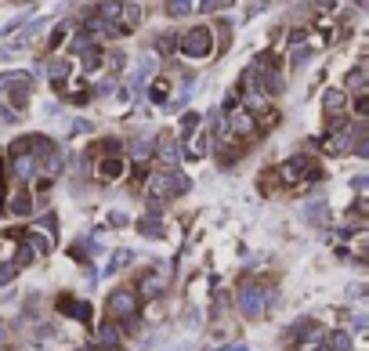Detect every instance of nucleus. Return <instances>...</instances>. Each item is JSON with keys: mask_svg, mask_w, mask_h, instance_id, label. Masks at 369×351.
<instances>
[{"mask_svg": "<svg viewBox=\"0 0 369 351\" xmlns=\"http://www.w3.org/2000/svg\"><path fill=\"white\" fill-rule=\"evenodd\" d=\"M300 217H304V221H308V225H315V228H326V225H330V203H326V199L304 203V210H300Z\"/></svg>", "mask_w": 369, "mask_h": 351, "instance_id": "23", "label": "nucleus"}, {"mask_svg": "<svg viewBox=\"0 0 369 351\" xmlns=\"http://www.w3.org/2000/svg\"><path fill=\"white\" fill-rule=\"evenodd\" d=\"M47 141H51V138H47V134H40V131H29V134H19V138H15L11 141V145H8V152H4V159H15V156H37L44 145H47Z\"/></svg>", "mask_w": 369, "mask_h": 351, "instance_id": "14", "label": "nucleus"}, {"mask_svg": "<svg viewBox=\"0 0 369 351\" xmlns=\"http://www.w3.org/2000/svg\"><path fill=\"white\" fill-rule=\"evenodd\" d=\"M80 29H84V33L94 40V44H105V40H123V33L116 26H112L105 15H98V11H84V19H80Z\"/></svg>", "mask_w": 369, "mask_h": 351, "instance_id": "9", "label": "nucleus"}, {"mask_svg": "<svg viewBox=\"0 0 369 351\" xmlns=\"http://www.w3.org/2000/svg\"><path fill=\"white\" fill-rule=\"evenodd\" d=\"M37 228H40V232H51V235H55V232H58V217H55V214H44V217L37 221Z\"/></svg>", "mask_w": 369, "mask_h": 351, "instance_id": "44", "label": "nucleus"}, {"mask_svg": "<svg viewBox=\"0 0 369 351\" xmlns=\"http://www.w3.org/2000/svg\"><path fill=\"white\" fill-rule=\"evenodd\" d=\"M167 282H170V268L163 261H152L145 272L138 276L134 290H138V297H159V294H167Z\"/></svg>", "mask_w": 369, "mask_h": 351, "instance_id": "8", "label": "nucleus"}, {"mask_svg": "<svg viewBox=\"0 0 369 351\" xmlns=\"http://www.w3.org/2000/svg\"><path fill=\"white\" fill-rule=\"evenodd\" d=\"M214 51H217V44H214L210 22H196L188 29H178V55L185 62H206V58H214Z\"/></svg>", "mask_w": 369, "mask_h": 351, "instance_id": "5", "label": "nucleus"}, {"mask_svg": "<svg viewBox=\"0 0 369 351\" xmlns=\"http://www.w3.org/2000/svg\"><path fill=\"white\" fill-rule=\"evenodd\" d=\"M134 228L145 235V239H167V225H163V214H141L138 221H134Z\"/></svg>", "mask_w": 369, "mask_h": 351, "instance_id": "21", "label": "nucleus"}, {"mask_svg": "<svg viewBox=\"0 0 369 351\" xmlns=\"http://www.w3.org/2000/svg\"><path fill=\"white\" fill-rule=\"evenodd\" d=\"M163 15L167 19H188V15H196V0H163Z\"/></svg>", "mask_w": 369, "mask_h": 351, "instance_id": "31", "label": "nucleus"}, {"mask_svg": "<svg viewBox=\"0 0 369 351\" xmlns=\"http://www.w3.org/2000/svg\"><path fill=\"white\" fill-rule=\"evenodd\" d=\"M22 239L37 250V258H47V253H51V246H55V235H47V232H40V228L22 232Z\"/></svg>", "mask_w": 369, "mask_h": 351, "instance_id": "30", "label": "nucleus"}, {"mask_svg": "<svg viewBox=\"0 0 369 351\" xmlns=\"http://www.w3.org/2000/svg\"><path fill=\"white\" fill-rule=\"evenodd\" d=\"M55 308H58L62 315H69V318H76V323H84V326H91V305H87V300H76L73 294H62V297L55 300Z\"/></svg>", "mask_w": 369, "mask_h": 351, "instance_id": "16", "label": "nucleus"}, {"mask_svg": "<svg viewBox=\"0 0 369 351\" xmlns=\"http://www.w3.org/2000/svg\"><path fill=\"white\" fill-rule=\"evenodd\" d=\"M214 29V44H217V51L214 55H224V51H228V47H232V33H235V22L232 19H217V26H210Z\"/></svg>", "mask_w": 369, "mask_h": 351, "instance_id": "29", "label": "nucleus"}, {"mask_svg": "<svg viewBox=\"0 0 369 351\" xmlns=\"http://www.w3.org/2000/svg\"><path fill=\"white\" fill-rule=\"evenodd\" d=\"M19 116L22 113H15V109L4 102V105H0V123H8V127H15V123H19Z\"/></svg>", "mask_w": 369, "mask_h": 351, "instance_id": "43", "label": "nucleus"}, {"mask_svg": "<svg viewBox=\"0 0 369 351\" xmlns=\"http://www.w3.org/2000/svg\"><path fill=\"white\" fill-rule=\"evenodd\" d=\"M312 55H315V47L312 44H297V47H290V69H304L312 62Z\"/></svg>", "mask_w": 369, "mask_h": 351, "instance_id": "36", "label": "nucleus"}, {"mask_svg": "<svg viewBox=\"0 0 369 351\" xmlns=\"http://www.w3.org/2000/svg\"><path fill=\"white\" fill-rule=\"evenodd\" d=\"M0 351H8V344H0Z\"/></svg>", "mask_w": 369, "mask_h": 351, "instance_id": "49", "label": "nucleus"}, {"mask_svg": "<svg viewBox=\"0 0 369 351\" xmlns=\"http://www.w3.org/2000/svg\"><path fill=\"white\" fill-rule=\"evenodd\" d=\"M214 351H250L246 344H224V348H214Z\"/></svg>", "mask_w": 369, "mask_h": 351, "instance_id": "47", "label": "nucleus"}, {"mask_svg": "<svg viewBox=\"0 0 369 351\" xmlns=\"http://www.w3.org/2000/svg\"><path fill=\"white\" fill-rule=\"evenodd\" d=\"M341 87H344L348 94H355V91H369V62H355V66H351V69L344 73Z\"/></svg>", "mask_w": 369, "mask_h": 351, "instance_id": "19", "label": "nucleus"}, {"mask_svg": "<svg viewBox=\"0 0 369 351\" xmlns=\"http://www.w3.org/2000/svg\"><path fill=\"white\" fill-rule=\"evenodd\" d=\"M62 102H66V105H80V109H84V105H91V102H94V91H91V84H87V80H76V84H73L66 94H62Z\"/></svg>", "mask_w": 369, "mask_h": 351, "instance_id": "26", "label": "nucleus"}, {"mask_svg": "<svg viewBox=\"0 0 369 351\" xmlns=\"http://www.w3.org/2000/svg\"><path fill=\"white\" fill-rule=\"evenodd\" d=\"M152 47H156V55L159 58H174L178 55V29H163V33H156V40H152Z\"/></svg>", "mask_w": 369, "mask_h": 351, "instance_id": "28", "label": "nucleus"}, {"mask_svg": "<svg viewBox=\"0 0 369 351\" xmlns=\"http://www.w3.org/2000/svg\"><path fill=\"white\" fill-rule=\"evenodd\" d=\"M94 348L98 351H120L123 348V330H120V323H105L98 326V333H94Z\"/></svg>", "mask_w": 369, "mask_h": 351, "instance_id": "15", "label": "nucleus"}, {"mask_svg": "<svg viewBox=\"0 0 369 351\" xmlns=\"http://www.w3.org/2000/svg\"><path fill=\"white\" fill-rule=\"evenodd\" d=\"M323 348H326V351H351V333H344V330H326Z\"/></svg>", "mask_w": 369, "mask_h": 351, "instance_id": "33", "label": "nucleus"}, {"mask_svg": "<svg viewBox=\"0 0 369 351\" xmlns=\"http://www.w3.org/2000/svg\"><path fill=\"white\" fill-rule=\"evenodd\" d=\"M11 261L19 264V268H29V264L37 261V250H33V246H29L26 239H22V243H19V250H15V258H11Z\"/></svg>", "mask_w": 369, "mask_h": 351, "instance_id": "39", "label": "nucleus"}, {"mask_svg": "<svg viewBox=\"0 0 369 351\" xmlns=\"http://www.w3.org/2000/svg\"><path fill=\"white\" fill-rule=\"evenodd\" d=\"M19 272H22V268L15 264V261H0V286H11Z\"/></svg>", "mask_w": 369, "mask_h": 351, "instance_id": "40", "label": "nucleus"}, {"mask_svg": "<svg viewBox=\"0 0 369 351\" xmlns=\"http://www.w3.org/2000/svg\"><path fill=\"white\" fill-rule=\"evenodd\" d=\"M232 91H258V94H264V98H282V91H286L282 58L276 51H258L250 58V66L239 73Z\"/></svg>", "mask_w": 369, "mask_h": 351, "instance_id": "1", "label": "nucleus"}, {"mask_svg": "<svg viewBox=\"0 0 369 351\" xmlns=\"http://www.w3.org/2000/svg\"><path fill=\"white\" fill-rule=\"evenodd\" d=\"M141 19H145V11H141L138 0H123V4H120V19H116L120 33H123V37H131L134 29L141 26Z\"/></svg>", "mask_w": 369, "mask_h": 351, "instance_id": "17", "label": "nucleus"}, {"mask_svg": "<svg viewBox=\"0 0 369 351\" xmlns=\"http://www.w3.org/2000/svg\"><path fill=\"white\" fill-rule=\"evenodd\" d=\"M109 225L120 228V225H127V217H123V214H109Z\"/></svg>", "mask_w": 369, "mask_h": 351, "instance_id": "48", "label": "nucleus"}, {"mask_svg": "<svg viewBox=\"0 0 369 351\" xmlns=\"http://www.w3.org/2000/svg\"><path fill=\"white\" fill-rule=\"evenodd\" d=\"M170 91H174L170 76H167V80L159 76V80H152V84H145V98H149L152 105H159V109H163V105L170 102Z\"/></svg>", "mask_w": 369, "mask_h": 351, "instance_id": "27", "label": "nucleus"}, {"mask_svg": "<svg viewBox=\"0 0 369 351\" xmlns=\"http://www.w3.org/2000/svg\"><path fill=\"white\" fill-rule=\"evenodd\" d=\"M341 113H348V91L344 87H326L323 91V116L330 120V116H341Z\"/></svg>", "mask_w": 369, "mask_h": 351, "instance_id": "20", "label": "nucleus"}, {"mask_svg": "<svg viewBox=\"0 0 369 351\" xmlns=\"http://www.w3.org/2000/svg\"><path fill=\"white\" fill-rule=\"evenodd\" d=\"M156 69H159V58H141V62H138V69H134V76H131V94H134V98L145 94V84L156 76Z\"/></svg>", "mask_w": 369, "mask_h": 351, "instance_id": "18", "label": "nucleus"}, {"mask_svg": "<svg viewBox=\"0 0 369 351\" xmlns=\"http://www.w3.org/2000/svg\"><path fill=\"white\" fill-rule=\"evenodd\" d=\"M152 159H159L163 167H181V138L174 131H159L152 138Z\"/></svg>", "mask_w": 369, "mask_h": 351, "instance_id": "10", "label": "nucleus"}, {"mask_svg": "<svg viewBox=\"0 0 369 351\" xmlns=\"http://www.w3.org/2000/svg\"><path fill=\"white\" fill-rule=\"evenodd\" d=\"M271 300H276V290H271L268 282L261 279H243L239 282V290H235V305H239V315L243 318H264L268 308H271Z\"/></svg>", "mask_w": 369, "mask_h": 351, "instance_id": "4", "label": "nucleus"}, {"mask_svg": "<svg viewBox=\"0 0 369 351\" xmlns=\"http://www.w3.org/2000/svg\"><path fill=\"white\" fill-rule=\"evenodd\" d=\"M210 149H214V138H210V131H206V123H203L196 134L181 141V159H188V163H199V159L210 156Z\"/></svg>", "mask_w": 369, "mask_h": 351, "instance_id": "13", "label": "nucleus"}, {"mask_svg": "<svg viewBox=\"0 0 369 351\" xmlns=\"http://www.w3.org/2000/svg\"><path fill=\"white\" fill-rule=\"evenodd\" d=\"M123 156H131V163H152V138L123 141Z\"/></svg>", "mask_w": 369, "mask_h": 351, "instance_id": "22", "label": "nucleus"}, {"mask_svg": "<svg viewBox=\"0 0 369 351\" xmlns=\"http://www.w3.org/2000/svg\"><path fill=\"white\" fill-rule=\"evenodd\" d=\"M123 152V138H116V134H105V138H98V141H91L87 145V156L94 159V156H120Z\"/></svg>", "mask_w": 369, "mask_h": 351, "instance_id": "25", "label": "nucleus"}, {"mask_svg": "<svg viewBox=\"0 0 369 351\" xmlns=\"http://www.w3.org/2000/svg\"><path fill=\"white\" fill-rule=\"evenodd\" d=\"M4 210L15 214V217H33V214H37V196H33V188H29L26 181H15V192L4 196Z\"/></svg>", "mask_w": 369, "mask_h": 351, "instance_id": "11", "label": "nucleus"}, {"mask_svg": "<svg viewBox=\"0 0 369 351\" xmlns=\"http://www.w3.org/2000/svg\"><path fill=\"white\" fill-rule=\"evenodd\" d=\"M366 185H369V181L362 178V174H355V181H351V188H355V192H359V196L366 192Z\"/></svg>", "mask_w": 369, "mask_h": 351, "instance_id": "46", "label": "nucleus"}, {"mask_svg": "<svg viewBox=\"0 0 369 351\" xmlns=\"http://www.w3.org/2000/svg\"><path fill=\"white\" fill-rule=\"evenodd\" d=\"M286 44H290V47H297V44H308V29H304V26H297L294 33H290V40H286Z\"/></svg>", "mask_w": 369, "mask_h": 351, "instance_id": "45", "label": "nucleus"}, {"mask_svg": "<svg viewBox=\"0 0 369 351\" xmlns=\"http://www.w3.org/2000/svg\"><path fill=\"white\" fill-rule=\"evenodd\" d=\"M326 178V170L318 167V159H315V152H308V149H300V152H294V156H286L282 163L276 167V181L282 185V188H300V185H318Z\"/></svg>", "mask_w": 369, "mask_h": 351, "instance_id": "3", "label": "nucleus"}, {"mask_svg": "<svg viewBox=\"0 0 369 351\" xmlns=\"http://www.w3.org/2000/svg\"><path fill=\"white\" fill-rule=\"evenodd\" d=\"M131 264H134V250L120 246V250H112V258H109V264H105V272L112 276V272H123V268H131Z\"/></svg>", "mask_w": 369, "mask_h": 351, "instance_id": "34", "label": "nucleus"}, {"mask_svg": "<svg viewBox=\"0 0 369 351\" xmlns=\"http://www.w3.org/2000/svg\"><path fill=\"white\" fill-rule=\"evenodd\" d=\"M69 33H73V26L69 22H58L51 33H47V55H58V47L69 40Z\"/></svg>", "mask_w": 369, "mask_h": 351, "instance_id": "35", "label": "nucleus"}, {"mask_svg": "<svg viewBox=\"0 0 369 351\" xmlns=\"http://www.w3.org/2000/svg\"><path fill=\"white\" fill-rule=\"evenodd\" d=\"M91 167H94V178H98L102 185H112L127 174V156L123 152L120 156H94Z\"/></svg>", "mask_w": 369, "mask_h": 351, "instance_id": "12", "label": "nucleus"}, {"mask_svg": "<svg viewBox=\"0 0 369 351\" xmlns=\"http://www.w3.org/2000/svg\"><path fill=\"white\" fill-rule=\"evenodd\" d=\"M102 66H105V47L102 44H91L87 51H80V73L91 76V73H98Z\"/></svg>", "mask_w": 369, "mask_h": 351, "instance_id": "24", "label": "nucleus"}, {"mask_svg": "<svg viewBox=\"0 0 369 351\" xmlns=\"http://www.w3.org/2000/svg\"><path fill=\"white\" fill-rule=\"evenodd\" d=\"M94 131V120H84V116H76L69 123V138H80V134H91Z\"/></svg>", "mask_w": 369, "mask_h": 351, "instance_id": "41", "label": "nucleus"}, {"mask_svg": "<svg viewBox=\"0 0 369 351\" xmlns=\"http://www.w3.org/2000/svg\"><path fill=\"white\" fill-rule=\"evenodd\" d=\"M44 76H47V87H51V94H66L69 91V80L76 76V62L69 55H51L44 62Z\"/></svg>", "mask_w": 369, "mask_h": 351, "instance_id": "7", "label": "nucleus"}, {"mask_svg": "<svg viewBox=\"0 0 369 351\" xmlns=\"http://www.w3.org/2000/svg\"><path fill=\"white\" fill-rule=\"evenodd\" d=\"M138 308H141V297H138L134 286H116V290H109V297H105V315L112 323L138 318Z\"/></svg>", "mask_w": 369, "mask_h": 351, "instance_id": "6", "label": "nucleus"}, {"mask_svg": "<svg viewBox=\"0 0 369 351\" xmlns=\"http://www.w3.org/2000/svg\"><path fill=\"white\" fill-rule=\"evenodd\" d=\"M228 8H235V0H196L199 15H224Z\"/></svg>", "mask_w": 369, "mask_h": 351, "instance_id": "37", "label": "nucleus"}, {"mask_svg": "<svg viewBox=\"0 0 369 351\" xmlns=\"http://www.w3.org/2000/svg\"><path fill=\"white\" fill-rule=\"evenodd\" d=\"M199 127H203V113H192V109H188V113H181V123H178V131H174V134L185 141V138L196 134Z\"/></svg>", "mask_w": 369, "mask_h": 351, "instance_id": "32", "label": "nucleus"}, {"mask_svg": "<svg viewBox=\"0 0 369 351\" xmlns=\"http://www.w3.org/2000/svg\"><path fill=\"white\" fill-rule=\"evenodd\" d=\"M188 188H192V178L181 167L149 170V178H145V206H149V214H163V206L188 196Z\"/></svg>", "mask_w": 369, "mask_h": 351, "instance_id": "2", "label": "nucleus"}, {"mask_svg": "<svg viewBox=\"0 0 369 351\" xmlns=\"http://www.w3.org/2000/svg\"><path fill=\"white\" fill-rule=\"evenodd\" d=\"M29 15H33V4H29V8L22 11V15H15L11 22H4V26H0V40H8L11 33H19V29H22V26L29 22Z\"/></svg>", "mask_w": 369, "mask_h": 351, "instance_id": "38", "label": "nucleus"}, {"mask_svg": "<svg viewBox=\"0 0 369 351\" xmlns=\"http://www.w3.org/2000/svg\"><path fill=\"white\" fill-rule=\"evenodd\" d=\"M94 91V98H112V91H116V76H105L98 87H91Z\"/></svg>", "mask_w": 369, "mask_h": 351, "instance_id": "42", "label": "nucleus"}]
</instances>
